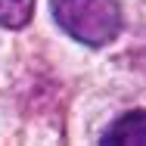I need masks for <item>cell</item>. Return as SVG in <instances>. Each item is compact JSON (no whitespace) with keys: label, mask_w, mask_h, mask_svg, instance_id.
<instances>
[{"label":"cell","mask_w":146,"mask_h":146,"mask_svg":"<svg viewBox=\"0 0 146 146\" xmlns=\"http://www.w3.org/2000/svg\"><path fill=\"white\" fill-rule=\"evenodd\" d=\"M103 146H146V109H134L118 121L109 124V131L100 137Z\"/></svg>","instance_id":"7a4b0ae2"},{"label":"cell","mask_w":146,"mask_h":146,"mask_svg":"<svg viewBox=\"0 0 146 146\" xmlns=\"http://www.w3.org/2000/svg\"><path fill=\"white\" fill-rule=\"evenodd\" d=\"M34 16V0H0V25L3 28H25Z\"/></svg>","instance_id":"3957f363"},{"label":"cell","mask_w":146,"mask_h":146,"mask_svg":"<svg viewBox=\"0 0 146 146\" xmlns=\"http://www.w3.org/2000/svg\"><path fill=\"white\" fill-rule=\"evenodd\" d=\"M53 19L68 37L106 47L121 34V6L115 0H53Z\"/></svg>","instance_id":"6da1fadb"}]
</instances>
